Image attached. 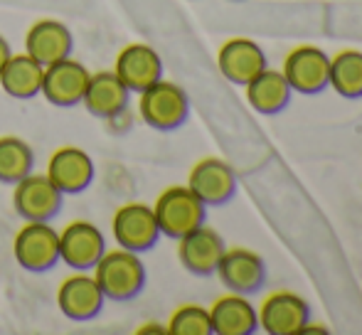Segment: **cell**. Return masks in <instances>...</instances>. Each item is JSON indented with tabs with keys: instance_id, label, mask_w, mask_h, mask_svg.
Returning <instances> with one entry per match:
<instances>
[{
	"instance_id": "1",
	"label": "cell",
	"mask_w": 362,
	"mask_h": 335,
	"mask_svg": "<svg viewBox=\"0 0 362 335\" xmlns=\"http://www.w3.org/2000/svg\"><path fill=\"white\" fill-rule=\"evenodd\" d=\"M94 278L99 283L106 301H131L146 286V266L136 252L124 247L114 252H104L94 264Z\"/></svg>"
},
{
	"instance_id": "2",
	"label": "cell",
	"mask_w": 362,
	"mask_h": 335,
	"mask_svg": "<svg viewBox=\"0 0 362 335\" xmlns=\"http://www.w3.org/2000/svg\"><path fill=\"white\" fill-rule=\"evenodd\" d=\"M153 212H156L160 235L170 237V240H180L187 232L205 225L207 205L187 185H173L158 195Z\"/></svg>"
},
{
	"instance_id": "3",
	"label": "cell",
	"mask_w": 362,
	"mask_h": 335,
	"mask_svg": "<svg viewBox=\"0 0 362 335\" xmlns=\"http://www.w3.org/2000/svg\"><path fill=\"white\" fill-rule=\"evenodd\" d=\"M141 119L146 126L156 131H175L190 116V99H187L185 89L165 79H158L148 89L141 91L139 101Z\"/></svg>"
},
{
	"instance_id": "4",
	"label": "cell",
	"mask_w": 362,
	"mask_h": 335,
	"mask_svg": "<svg viewBox=\"0 0 362 335\" xmlns=\"http://www.w3.org/2000/svg\"><path fill=\"white\" fill-rule=\"evenodd\" d=\"M13 254L25 271H49L59 264V232L49 222H25L15 235Z\"/></svg>"
},
{
	"instance_id": "5",
	"label": "cell",
	"mask_w": 362,
	"mask_h": 335,
	"mask_svg": "<svg viewBox=\"0 0 362 335\" xmlns=\"http://www.w3.org/2000/svg\"><path fill=\"white\" fill-rule=\"evenodd\" d=\"M281 72L293 91L315 96L328 89L330 57L315 45H300V47H293L286 54Z\"/></svg>"
},
{
	"instance_id": "6",
	"label": "cell",
	"mask_w": 362,
	"mask_h": 335,
	"mask_svg": "<svg viewBox=\"0 0 362 335\" xmlns=\"http://www.w3.org/2000/svg\"><path fill=\"white\" fill-rule=\"evenodd\" d=\"M111 230H114V240L119 247L136 254H144L158 245L160 240V230H158L156 212L151 205L144 202H126L114 212L111 220Z\"/></svg>"
},
{
	"instance_id": "7",
	"label": "cell",
	"mask_w": 362,
	"mask_h": 335,
	"mask_svg": "<svg viewBox=\"0 0 362 335\" xmlns=\"http://www.w3.org/2000/svg\"><path fill=\"white\" fill-rule=\"evenodd\" d=\"M64 195L59 187L45 175H25L23 180L15 182L13 207L25 222H49L59 210H62Z\"/></svg>"
},
{
	"instance_id": "8",
	"label": "cell",
	"mask_w": 362,
	"mask_h": 335,
	"mask_svg": "<svg viewBox=\"0 0 362 335\" xmlns=\"http://www.w3.org/2000/svg\"><path fill=\"white\" fill-rule=\"evenodd\" d=\"M215 274L229 291L242 293V296L259 293L264 288V283H267V264H264V259L257 252L244 249V247L224 249Z\"/></svg>"
},
{
	"instance_id": "9",
	"label": "cell",
	"mask_w": 362,
	"mask_h": 335,
	"mask_svg": "<svg viewBox=\"0 0 362 335\" xmlns=\"http://www.w3.org/2000/svg\"><path fill=\"white\" fill-rule=\"evenodd\" d=\"M187 187L205 202L207 207H222L237 195V172L222 158H202L192 165Z\"/></svg>"
},
{
	"instance_id": "10",
	"label": "cell",
	"mask_w": 362,
	"mask_h": 335,
	"mask_svg": "<svg viewBox=\"0 0 362 335\" xmlns=\"http://www.w3.org/2000/svg\"><path fill=\"white\" fill-rule=\"evenodd\" d=\"M89 77H91L89 69L81 62H74L72 57L59 59V62H52L45 67L40 94L52 106L69 109V106L81 104V96H84V91H86Z\"/></svg>"
},
{
	"instance_id": "11",
	"label": "cell",
	"mask_w": 362,
	"mask_h": 335,
	"mask_svg": "<svg viewBox=\"0 0 362 335\" xmlns=\"http://www.w3.org/2000/svg\"><path fill=\"white\" fill-rule=\"evenodd\" d=\"M310 323V308L298 293L276 291L262 303L259 328L269 335H298Z\"/></svg>"
},
{
	"instance_id": "12",
	"label": "cell",
	"mask_w": 362,
	"mask_h": 335,
	"mask_svg": "<svg viewBox=\"0 0 362 335\" xmlns=\"http://www.w3.org/2000/svg\"><path fill=\"white\" fill-rule=\"evenodd\" d=\"M217 67L227 82L237 86H247L259 72L269 67L267 52L262 45L249 37H232L219 47Z\"/></svg>"
},
{
	"instance_id": "13",
	"label": "cell",
	"mask_w": 362,
	"mask_h": 335,
	"mask_svg": "<svg viewBox=\"0 0 362 335\" xmlns=\"http://www.w3.org/2000/svg\"><path fill=\"white\" fill-rule=\"evenodd\" d=\"M106 252L101 230L91 222H69L59 235V261L74 271H89Z\"/></svg>"
},
{
	"instance_id": "14",
	"label": "cell",
	"mask_w": 362,
	"mask_h": 335,
	"mask_svg": "<svg viewBox=\"0 0 362 335\" xmlns=\"http://www.w3.org/2000/svg\"><path fill=\"white\" fill-rule=\"evenodd\" d=\"M224 249L227 245L219 237V232L207 225H200L197 230L187 232L185 237L177 240V259L195 276H212L217 271Z\"/></svg>"
},
{
	"instance_id": "15",
	"label": "cell",
	"mask_w": 362,
	"mask_h": 335,
	"mask_svg": "<svg viewBox=\"0 0 362 335\" xmlns=\"http://www.w3.org/2000/svg\"><path fill=\"white\" fill-rule=\"evenodd\" d=\"M47 177L59 187L62 195L84 192L94 180V160L76 146H62L47 160Z\"/></svg>"
},
{
	"instance_id": "16",
	"label": "cell",
	"mask_w": 362,
	"mask_h": 335,
	"mask_svg": "<svg viewBox=\"0 0 362 335\" xmlns=\"http://www.w3.org/2000/svg\"><path fill=\"white\" fill-rule=\"evenodd\" d=\"M106 296L101 293L99 283H96L94 274H74V276L64 278L62 286L57 291V306L69 321H91L101 313Z\"/></svg>"
},
{
	"instance_id": "17",
	"label": "cell",
	"mask_w": 362,
	"mask_h": 335,
	"mask_svg": "<svg viewBox=\"0 0 362 335\" xmlns=\"http://www.w3.org/2000/svg\"><path fill=\"white\" fill-rule=\"evenodd\" d=\"M114 72L129 91H144L163 79V59L151 45H129L119 52Z\"/></svg>"
},
{
	"instance_id": "18",
	"label": "cell",
	"mask_w": 362,
	"mask_h": 335,
	"mask_svg": "<svg viewBox=\"0 0 362 335\" xmlns=\"http://www.w3.org/2000/svg\"><path fill=\"white\" fill-rule=\"evenodd\" d=\"M74 49V37L69 28L59 20H37L25 35V52L37 59L42 67L59 59H67Z\"/></svg>"
},
{
	"instance_id": "19",
	"label": "cell",
	"mask_w": 362,
	"mask_h": 335,
	"mask_svg": "<svg viewBox=\"0 0 362 335\" xmlns=\"http://www.w3.org/2000/svg\"><path fill=\"white\" fill-rule=\"evenodd\" d=\"M129 94L126 84L116 77V72H96L89 77L86 91L81 96V104L91 116L99 119H114V116L124 114L126 104H129Z\"/></svg>"
},
{
	"instance_id": "20",
	"label": "cell",
	"mask_w": 362,
	"mask_h": 335,
	"mask_svg": "<svg viewBox=\"0 0 362 335\" xmlns=\"http://www.w3.org/2000/svg\"><path fill=\"white\" fill-rule=\"evenodd\" d=\"M210 321L215 335H252L259 331V311L247 296L232 291L212 303Z\"/></svg>"
},
{
	"instance_id": "21",
	"label": "cell",
	"mask_w": 362,
	"mask_h": 335,
	"mask_svg": "<svg viewBox=\"0 0 362 335\" xmlns=\"http://www.w3.org/2000/svg\"><path fill=\"white\" fill-rule=\"evenodd\" d=\"M244 89H247L249 106L262 116H276L281 111H286L291 96H293V89L288 86L284 72L269 67L264 72H259Z\"/></svg>"
},
{
	"instance_id": "22",
	"label": "cell",
	"mask_w": 362,
	"mask_h": 335,
	"mask_svg": "<svg viewBox=\"0 0 362 335\" xmlns=\"http://www.w3.org/2000/svg\"><path fill=\"white\" fill-rule=\"evenodd\" d=\"M45 67L33 59L28 52L25 54H10L5 67L0 69V86L13 99H33L42 89Z\"/></svg>"
},
{
	"instance_id": "23",
	"label": "cell",
	"mask_w": 362,
	"mask_h": 335,
	"mask_svg": "<svg viewBox=\"0 0 362 335\" xmlns=\"http://www.w3.org/2000/svg\"><path fill=\"white\" fill-rule=\"evenodd\" d=\"M328 86L343 99H362V52L343 49L330 57Z\"/></svg>"
},
{
	"instance_id": "24",
	"label": "cell",
	"mask_w": 362,
	"mask_h": 335,
	"mask_svg": "<svg viewBox=\"0 0 362 335\" xmlns=\"http://www.w3.org/2000/svg\"><path fill=\"white\" fill-rule=\"evenodd\" d=\"M35 153L18 136H3L0 139V182L15 185L25 175L33 172Z\"/></svg>"
},
{
	"instance_id": "25",
	"label": "cell",
	"mask_w": 362,
	"mask_h": 335,
	"mask_svg": "<svg viewBox=\"0 0 362 335\" xmlns=\"http://www.w3.org/2000/svg\"><path fill=\"white\" fill-rule=\"evenodd\" d=\"M168 333L170 335H212L210 311L195 303L180 306L168 321Z\"/></svg>"
},
{
	"instance_id": "26",
	"label": "cell",
	"mask_w": 362,
	"mask_h": 335,
	"mask_svg": "<svg viewBox=\"0 0 362 335\" xmlns=\"http://www.w3.org/2000/svg\"><path fill=\"white\" fill-rule=\"evenodd\" d=\"M10 54H13V52H10L8 40H5L3 35H0V69L5 67V62H8V59H10Z\"/></svg>"
},
{
	"instance_id": "27",
	"label": "cell",
	"mask_w": 362,
	"mask_h": 335,
	"mask_svg": "<svg viewBox=\"0 0 362 335\" xmlns=\"http://www.w3.org/2000/svg\"><path fill=\"white\" fill-rule=\"evenodd\" d=\"M139 333H163V328L160 326H146V328H141Z\"/></svg>"
},
{
	"instance_id": "28",
	"label": "cell",
	"mask_w": 362,
	"mask_h": 335,
	"mask_svg": "<svg viewBox=\"0 0 362 335\" xmlns=\"http://www.w3.org/2000/svg\"><path fill=\"white\" fill-rule=\"evenodd\" d=\"M232 3H242V0H232Z\"/></svg>"
}]
</instances>
